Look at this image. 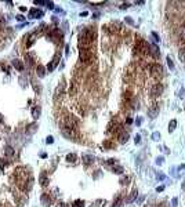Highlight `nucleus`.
<instances>
[{
	"mask_svg": "<svg viewBox=\"0 0 185 207\" xmlns=\"http://www.w3.org/2000/svg\"><path fill=\"white\" fill-rule=\"evenodd\" d=\"M134 141H135V144H141V135H140V134H137V135H135V138H134Z\"/></svg>",
	"mask_w": 185,
	"mask_h": 207,
	"instance_id": "72a5a7b5",
	"label": "nucleus"
},
{
	"mask_svg": "<svg viewBox=\"0 0 185 207\" xmlns=\"http://www.w3.org/2000/svg\"><path fill=\"white\" fill-rule=\"evenodd\" d=\"M154 138H155V139H158V138H159V134L155 133V134H154Z\"/></svg>",
	"mask_w": 185,
	"mask_h": 207,
	"instance_id": "8fccbe9b",
	"label": "nucleus"
},
{
	"mask_svg": "<svg viewBox=\"0 0 185 207\" xmlns=\"http://www.w3.org/2000/svg\"><path fill=\"white\" fill-rule=\"evenodd\" d=\"M83 206H84V202L80 200V199H77V200L73 202V207H83Z\"/></svg>",
	"mask_w": 185,
	"mask_h": 207,
	"instance_id": "a878e982",
	"label": "nucleus"
},
{
	"mask_svg": "<svg viewBox=\"0 0 185 207\" xmlns=\"http://www.w3.org/2000/svg\"><path fill=\"white\" fill-rule=\"evenodd\" d=\"M48 182H50V180H48V175L46 171H43V173H40V175H39V184L42 186H47Z\"/></svg>",
	"mask_w": 185,
	"mask_h": 207,
	"instance_id": "6e6552de",
	"label": "nucleus"
},
{
	"mask_svg": "<svg viewBox=\"0 0 185 207\" xmlns=\"http://www.w3.org/2000/svg\"><path fill=\"white\" fill-rule=\"evenodd\" d=\"M82 160H83V163H84L86 166H89V164H91V163H94L95 158L93 155H84V156L82 158Z\"/></svg>",
	"mask_w": 185,
	"mask_h": 207,
	"instance_id": "ddd939ff",
	"label": "nucleus"
},
{
	"mask_svg": "<svg viewBox=\"0 0 185 207\" xmlns=\"http://www.w3.org/2000/svg\"><path fill=\"white\" fill-rule=\"evenodd\" d=\"M4 152H6V155L8 156V158H11V156H14V149L11 148L10 145H7L4 148Z\"/></svg>",
	"mask_w": 185,
	"mask_h": 207,
	"instance_id": "6ab92c4d",
	"label": "nucleus"
},
{
	"mask_svg": "<svg viewBox=\"0 0 185 207\" xmlns=\"http://www.w3.org/2000/svg\"><path fill=\"white\" fill-rule=\"evenodd\" d=\"M40 115H42V108L39 105H35L32 108V117H33V119H39Z\"/></svg>",
	"mask_w": 185,
	"mask_h": 207,
	"instance_id": "f8f14e48",
	"label": "nucleus"
},
{
	"mask_svg": "<svg viewBox=\"0 0 185 207\" xmlns=\"http://www.w3.org/2000/svg\"><path fill=\"white\" fill-rule=\"evenodd\" d=\"M62 93H64V86H58L57 87V90H55V95H54V100L55 101H58V98H61L62 97Z\"/></svg>",
	"mask_w": 185,
	"mask_h": 207,
	"instance_id": "2eb2a0df",
	"label": "nucleus"
},
{
	"mask_svg": "<svg viewBox=\"0 0 185 207\" xmlns=\"http://www.w3.org/2000/svg\"><path fill=\"white\" fill-rule=\"evenodd\" d=\"M134 51L138 54H148L149 53V44L142 39H138L137 43H135V47H134Z\"/></svg>",
	"mask_w": 185,
	"mask_h": 207,
	"instance_id": "f03ea898",
	"label": "nucleus"
},
{
	"mask_svg": "<svg viewBox=\"0 0 185 207\" xmlns=\"http://www.w3.org/2000/svg\"><path fill=\"white\" fill-rule=\"evenodd\" d=\"M158 180H164V175H158Z\"/></svg>",
	"mask_w": 185,
	"mask_h": 207,
	"instance_id": "09e8293b",
	"label": "nucleus"
},
{
	"mask_svg": "<svg viewBox=\"0 0 185 207\" xmlns=\"http://www.w3.org/2000/svg\"><path fill=\"white\" fill-rule=\"evenodd\" d=\"M104 146H105V148H113L115 145H113L112 142H105V144H104Z\"/></svg>",
	"mask_w": 185,
	"mask_h": 207,
	"instance_id": "e433bc0d",
	"label": "nucleus"
},
{
	"mask_svg": "<svg viewBox=\"0 0 185 207\" xmlns=\"http://www.w3.org/2000/svg\"><path fill=\"white\" fill-rule=\"evenodd\" d=\"M36 6H44V4H47V1H42V0H35L33 1Z\"/></svg>",
	"mask_w": 185,
	"mask_h": 207,
	"instance_id": "2f4dec72",
	"label": "nucleus"
},
{
	"mask_svg": "<svg viewBox=\"0 0 185 207\" xmlns=\"http://www.w3.org/2000/svg\"><path fill=\"white\" fill-rule=\"evenodd\" d=\"M0 123H4V117L1 116V113H0Z\"/></svg>",
	"mask_w": 185,
	"mask_h": 207,
	"instance_id": "c03bdc74",
	"label": "nucleus"
},
{
	"mask_svg": "<svg viewBox=\"0 0 185 207\" xmlns=\"http://www.w3.org/2000/svg\"><path fill=\"white\" fill-rule=\"evenodd\" d=\"M162 93H163V86L162 84H155L154 87H152V90H151L152 97H159Z\"/></svg>",
	"mask_w": 185,
	"mask_h": 207,
	"instance_id": "9d476101",
	"label": "nucleus"
},
{
	"mask_svg": "<svg viewBox=\"0 0 185 207\" xmlns=\"http://www.w3.org/2000/svg\"><path fill=\"white\" fill-rule=\"evenodd\" d=\"M127 123H128V124H131V123H133V120H131V117H128V119H127Z\"/></svg>",
	"mask_w": 185,
	"mask_h": 207,
	"instance_id": "de8ad7c7",
	"label": "nucleus"
},
{
	"mask_svg": "<svg viewBox=\"0 0 185 207\" xmlns=\"http://www.w3.org/2000/svg\"><path fill=\"white\" fill-rule=\"evenodd\" d=\"M20 10L24 13V11H27V7H24V6H22V7H20Z\"/></svg>",
	"mask_w": 185,
	"mask_h": 207,
	"instance_id": "a18cd8bd",
	"label": "nucleus"
},
{
	"mask_svg": "<svg viewBox=\"0 0 185 207\" xmlns=\"http://www.w3.org/2000/svg\"><path fill=\"white\" fill-rule=\"evenodd\" d=\"M152 37L155 39V43H158V42H160V39H159V36H158V33H155V32H152Z\"/></svg>",
	"mask_w": 185,
	"mask_h": 207,
	"instance_id": "473e14b6",
	"label": "nucleus"
},
{
	"mask_svg": "<svg viewBox=\"0 0 185 207\" xmlns=\"http://www.w3.org/2000/svg\"><path fill=\"white\" fill-rule=\"evenodd\" d=\"M151 75L154 76V77H160L162 75H163V68H162V65L160 64H154L151 66Z\"/></svg>",
	"mask_w": 185,
	"mask_h": 207,
	"instance_id": "39448f33",
	"label": "nucleus"
},
{
	"mask_svg": "<svg viewBox=\"0 0 185 207\" xmlns=\"http://www.w3.org/2000/svg\"><path fill=\"white\" fill-rule=\"evenodd\" d=\"M59 59H61V54H55L54 55V58L48 62V65H47V70L48 72H53L54 69L57 68V65L59 64Z\"/></svg>",
	"mask_w": 185,
	"mask_h": 207,
	"instance_id": "423d86ee",
	"label": "nucleus"
},
{
	"mask_svg": "<svg viewBox=\"0 0 185 207\" xmlns=\"http://www.w3.org/2000/svg\"><path fill=\"white\" fill-rule=\"evenodd\" d=\"M151 48H152V51H154V55H155V57H159V50H158V47H156L155 44H152V46H151Z\"/></svg>",
	"mask_w": 185,
	"mask_h": 207,
	"instance_id": "c85d7f7f",
	"label": "nucleus"
},
{
	"mask_svg": "<svg viewBox=\"0 0 185 207\" xmlns=\"http://www.w3.org/2000/svg\"><path fill=\"white\" fill-rule=\"evenodd\" d=\"M178 58L181 62H185V48H181L180 53H178Z\"/></svg>",
	"mask_w": 185,
	"mask_h": 207,
	"instance_id": "b1692460",
	"label": "nucleus"
},
{
	"mask_svg": "<svg viewBox=\"0 0 185 207\" xmlns=\"http://www.w3.org/2000/svg\"><path fill=\"white\" fill-rule=\"evenodd\" d=\"M13 66H14L17 70H24V64H22L20 59H14V61H13Z\"/></svg>",
	"mask_w": 185,
	"mask_h": 207,
	"instance_id": "dca6fc26",
	"label": "nucleus"
},
{
	"mask_svg": "<svg viewBox=\"0 0 185 207\" xmlns=\"http://www.w3.org/2000/svg\"><path fill=\"white\" fill-rule=\"evenodd\" d=\"M167 64H169V68L171 70H174V64H173V59L170 58V57H167Z\"/></svg>",
	"mask_w": 185,
	"mask_h": 207,
	"instance_id": "c756f323",
	"label": "nucleus"
},
{
	"mask_svg": "<svg viewBox=\"0 0 185 207\" xmlns=\"http://www.w3.org/2000/svg\"><path fill=\"white\" fill-rule=\"evenodd\" d=\"M62 134H64V135H65L66 138H69V139H76V138H77V133H76V130L64 128V130H62Z\"/></svg>",
	"mask_w": 185,
	"mask_h": 207,
	"instance_id": "0eeeda50",
	"label": "nucleus"
},
{
	"mask_svg": "<svg viewBox=\"0 0 185 207\" xmlns=\"http://www.w3.org/2000/svg\"><path fill=\"white\" fill-rule=\"evenodd\" d=\"M173 206H177V199H173Z\"/></svg>",
	"mask_w": 185,
	"mask_h": 207,
	"instance_id": "49530a36",
	"label": "nucleus"
},
{
	"mask_svg": "<svg viewBox=\"0 0 185 207\" xmlns=\"http://www.w3.org/2000/svg\"><path fill=\"white\" fill-rule=\"evenodd\" d=\"M163 189H164V186H158V188H156V191L158 192H162Z\"/></svg>",
	"mask_w": 185,
	"mask_h": 207,
	"instance_id": "79ce46f5",
	"label": "nucleus"
},
{
	"mask_svg": "<svg viewBox=\"0 0 185 207\" xmlns=\"http://www.w3.org/2000/svg\"><path fill=\"white\" fill-rule=\"evenodd\" d=\"M36 36H37V32L32 33L31 36H29V39H28V43H27V46H28V47H29V46H32V44H33V42H35V39H36Z\"/></svg>",
	"mask_w": 185,
	"mask_h": 207,
	"instance_id": "412c9836",
	"label": "nucleus"
},
{
	"mask_svg": "<svg viewBox=\"0 0 185 207\" xmlns=\"http://www.w3.org/2000/svg\"><path fill=\"white\" fill-rule=\"evenodd\" d=\"M44 73H46V69H44V66L39 65V66H37V76H39V77H44Z\"/></svg>",
	"mask_w": 185,
	"mask_h": 207,
	"instance_id": "aec40b11",
	"label": "nucleus"
},
{
	"mask_svg": "<svg viewBox=\"0 0 185 207\" xmlns=\"http://www.w3.org/2000/svg\"><path fill=\"white\" fill-rule=\"evenodd\" d=\"M46 6H47L50 10H54V3H53V1H47V4H46Z\"/></svg>",
	"mask_w": 185,
	"mask_h": 207,
	"instance_id": "f704fd0d",
	"label": "nucleus"
},
{
	"mask_svg": "<svg viewBox=\"0 0 185 207\" xmlns=\"http://www.w3.org/2000/svg\"><path fill=\"white\" fill-rule=\"evenodd\" d=\"M113 173H116V174H123V167L122 166H115V167H113Z\"/></svg>",
	"mask_w": 185,
	"mask_h": 207,
	"instance_id": "393cba45",
	"label": "nucleus"
},
{
	"mask_svg": "<svg viewBox=\"0 0 185 207\" xmlns=\"http://www.w3.org/2000/svg\"><path fill=\"white\" fill-rule=\"evenodd\" d=\"M128 6H130V4H128V3H126V4L122 6V8H126V7H128Z\"/></svg>",
	"mask_w": 185,
	"mask_h": 207,
	"instance_id": "3c124183",
	"label": "nucleus"
},
{
	"mask_svg": "<svg viewBox=\"0 0 185 207\" xmlns=\"http://www.w3.org/2000/svg\"><path fill=\"white\" fill-rule=\"evenodd\" d=\"M79 59L83 64H90L94 59V53L91 50H80L79 53Z\"/></svg>",
	"mask_w": 185,
	"mask_h": 207,
	"instance_id": "20e7f679",
	"label": "nucleus"
},
{
	"mask_svg": "<svg viewBox=\"0 0 185 207\" xmlns=\"http://www.w3.org/2000/svg\"><path fill=\"white\" fill-rule=\"evenodd\" d=\"M6 167V162L3 159H0V169H4Z\"/></svg>",
	"mask_w": 185,
	"mask_h": 207,
	"instance_id": "ea45409f",
	"label": "nucleus"
},
{
	"mask_svg": "<svg viewBox=\"0 0 185 207\" xmlns=\"http://www.w3.org/2000/svg\"><path fill=\"white\" fill-rule=\"evenodd\" d=\"M95 36H97V32H95L94 28H87V29H84L79 36V48L80 50H91Z\"/></svg>",
	"mask_w": 185,
	"mask_h": 207,
	"instance_id": "f257e3e1",
	"label": "nucleus"
},
{
	"mask_svg": "<svg viewBox=\"0 0 185 207\" xmlns=\"http://www.w3.org/2000/svg\"><path fill=\"white\" fill-rule=\"evenodd\" d=\"M122 204H123V199H122V196H117V197H116V200L113 202V207H122Z\"/></svg>",
	"mask_w": 185,
	"mask_h": 207,
	"instance_id": "4be33fe9",
	"label": "nucleus"
},
{
	"mask_svg": "<svg viewBox=\"0 0 185 207\" xmlns=\"http://www.w3.org/2000/svg\"><path fill=\"white\" fill-rule=\"evenodd\" d=\"M175 127H177V120H174V119H173V120L169 123V131H170V133H171V131H174Z\"/></svg>",
	"mask_w": 185,
	"mask_h": 207,
	"instance_id": "5701e85b",
	"label": "nucleus"
},
{
	"mask_svg": "<svg viewBox=\"0 0 185 207\" xmlns=\"http://www.w3.org/2000/svg\"><path fill=\"white\" fill-rule=\"evenodd\" d=\"M25 62L29 64V65L35 64V55H33V53H27L25 54Z\"/></svg>",
	"mask_w": 185,
	"mask_h": 207,
	"instance_id": "4468645a",
	"label": "nucleus"
},
{
	"mask_svg": "<svg viewBox=\"0 0 185 207\" xmlns=\"http://www.w3.org/2000/svg\"><path fill=\"white\" fill-rule=\"evenodd\" d=\"M79 126V120L75 116H66L64 119V128H69V130H77Z\"/></svg>",
	"mask_w": 185,
	"mask_h": 207,
	"instance_id": "7ed1b4c3",
	"label": "nucleus"
},
{
	"mask_svg": "<svg viewBox=\"0 0 185 207\" xmlns=\"http://www.w3.org/2000/svg\"><path fill=\"white\" fill-rule=\"evenodd\" d=\"M162 162H163V158H159V159H158V164H162Z\"/></svg>",
	"mask_w": 185,
	"mask_h": 207,
	"instance_id": "37998d69",
	"label": "nucleus"
},
{
	"mask_svg": "<svg viewBox=\"0 0 185 207\" xmlns=\"http://www.w3.org/2000/svg\"><path fill=\"white\" fill-rule=\"evenodd\" d=\"M66 160H68V162H72V163H73V162H76V155H75V153H69L68 156H66Z\"/></svg>",
	"mask_w": 185,
	"mask_h": 207,
	"instance_id": "bb28decb",
	"label": "nucleus"
},
{
	"mask_svg": "<svg viewBox=\"0 0 185 207\" xmlns=\"http://www.w3.org/2000/svg\"><path fill=\"white\" fill-rule=\"evenodd\" d=\"M17 20H18V21H24L25 18H24V17H22V15H17Z\"/></svg>",
	"mask_w": 185,
	"mask_h": 207,
	"instance_id": "a19ab883",
	"label": "nucleus"
},
{
	"mask_svg": "<svg viewBox=\"0 0 185 207\" xmlns=\"http://www.w3.org/2000/svg\"><path fill=\"white\" fill-rule=\"evenodd\" d=\"M4 24H6L4 18H3V17H0V29H1L3 26H4Z\"/></svg>",
	"mask_w": 185,
	"mask_h": 207,
	"instance_id": "4c0bfd02",
	"label": "nucleus"
},
{
	"mask_svg": "<svg viewBox=\"0 0 185 207\" xmlns=\"http://www.w3.org/2000/svg\"><path fill=\"white\" fill-rule=\"evenodd\" d=\"M40 200H42V204L43 206H51V203H53V199H51V196L48 195V193H43L42 197H40Z\"/></svg>",
	"mask_w": 185,
	"mask_h": 207,
	"instance_id": "1a4fd4ad",
	"label": "nucleus"
},
{
	"mask_svg": "<svg viewBox=\"0 0 185 207\" xmlns=\"http://www.w3.org/2000/svg\"><path fill=\"white\" fill-rule=\"evenodd\" d=\"M180 37H181V40L185 43V24H184V26L181 28V32H180Z\"/></svg>",
	"mask_w": 185,
	"mask_h": 207,
	"instance_id": "cd10ccee",
	"label": "nucleus"
},
{
	"mask_svg": "<svg viewBox=\"0 0 185 207\" xmlns=\"http://www.w3.org/2000/svg\"><path fill=\"white\" fill-rule=\"evenodd\" d=\"M127 139H128V133H126V131H122V133L119 134V141L122 144L127 142Z\"/></svg>",
	"mask_w": 185,
	"mask_h": 207,
	"instance_id": "f3484780",
	"label": "nucleus"
},
{
	"mask_svg": "<svg viewBox=\"0 0 185 207\" xmlns=\"http://www.w3.org/2000/svg\"><path fill=\"white\" fill-rule=\"evenodd\" d=\"M128 181H130V180H128V178H127V177H123L122 180H120V184H127V182H128Z\"/></svg>",
	"mask_w": 185,
	"mask_h": 207,
	"instance_id": "58836bf2",
	"label": "nucleus"
},
{
	"mask_svg": "<svg viewBox=\"0 0 185 207\" xmlns=\"http://www.w3.org/2000/svg\"><path fill=\"white\" fill-rule=\"evenodd\" d=\"M135 196H137V191H134V192H133V193H131V196H130L128 199H127V202H128V203H130V202H133V200L135 199Z\"/></svg>",
	"mask_w": 185,
	"mask_h": 207,
	"instance_id": "7c9ffc66",
	"label": "nucleus"
},
{
	"mask_svg": "<svg viewBox=\"0 0 185 207\" xmlns=\"http://www.w3.org/2000/svg\"><path fill=\"white\" fill-rule=\"evenodd\" d=\"M158 112H159V108L156 105L155 106H152V109L148 112V115H149V117H156V115H158Z\"/></svg>",
	"mask_w": 185,
	"mask_h": 207,
	"instance_id": "a211bd4d",
	"label": "nucleus"
},
{
	"mask_svg": "<svg viewBox=\"0 0 185 207\" xmlns=\"http://www.w3.org/2000/svg\"><path fill=\"white\" fill-rule=\"evenodd\" d=\"M46 142H47V144H53L54 142V138L51 137V135H48L47 139H46Z\"/></svg>",
	"mask_w": 185,
	"mask_h": 207,
	"instance_id": "c9c22d12",
	"label": "nucleus"
},
{
	"mask_svg": "<svg viewBox=\"0 0 185 207\" xmlns=\"http://www.w3.org/2000/svg\"><path fill=\"white\" fill-rule=\"evenodd\" d=\"M43 17V11L39 8H32L29 11V18H42Z\"/></svg>",
	"mask_w": 185,
	"mask_h": 207,
	"instance_id": "9b49d317",
	"label": "nucleus"
}]
</instances>
